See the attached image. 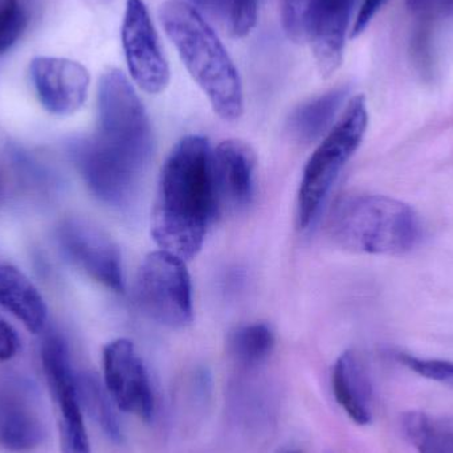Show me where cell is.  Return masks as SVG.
<instances>
[{
    "label": "cell",
    "mask_w": 453,
    "mask_h": 453,
    "mask_svg": "<svg viewBox=\"0 0 453 453\" xmlns=\"http://www.w3.org/2000/svg\"><path fill=\"white\" fill-rule=\"evenodd\" d=\"M386 3H388V0H364L361 7H359L356 21H354L353 31H351L350 36L358 37L359 35L364 34L365 29L370 26L372 19L382 10Z\"/></svg>",
    "instance_id": "cell-27"
},
{
    "label": "cell",
    "mask_w": 453,
    "mask_h": 453,
    "mask_svg": "<svg viewBox=\"0 0 453 453\" xmlns=\"http://www.w3.org/2000/svg\"><path fill=\"white\" fill-rule=\"evenodd\" d=\"M369 127V111L365 96L348 101L340 119L326 133L309 158L297 196V225L301 229L313 222L327 194L351 157L364 141Z\"/></svg>",
    "instance_id": "cell-4"
},
{
    "label": "cell",
    "mask_w": 453,
    "mask_h": 453,
    "mask_svg": "<svg viewBox=\"0 0 453 453\" xmlns=\"http://www.w3.org/2000/svg\"><path fill=\"white\" fill-rule=\"evenodd\" d=\"M196 4L201 5V7L209 8L210 0H193Z\"/></svg>",
    "instance_id": "cell-29"
},
{
    "label": "cell",
    "mask_w": 453,
    "mask_h": 453,
    "mask_svg": "<svg viewBox=\"0 0 453 453\" xmlns=\"http://www.w3.org/2000/svg\"><path fill=\"white\" fill-rule=\"evenodd\" d=\"M256 156L244 141L226 140L211 151L217 209L242 211L255 196Z\"/></svg>",
    "instance_id": "cell-13"
},
{
    "label": "cell",
    "mask_w": 453,
    "mask_h": 453,
    "mask_svg": "<svg viewBox=\"0 0 453 453\" xmlns=\"http://www.w3.org/2000/svg\"><path fill=\"white\" fill-rule=\"evenodd\" d=\"M289 453H298V452H289Z\"/></svg>",
    "instance_id": "cell-31"
},
{
    "label": "cell",
    "mask_w": 453,
    "mask_h": 453,
    "mask_svg": "<svg viewBox=\"0 0 453 453\" xmlns=\"http://www.w3.org/2000/svg\"><path fill=\"white\" fill-rule=\"evenodd\" d=\"M0 306L34 334H39L47 325L44 298L20 269L7 263H0Z\"/></svg>",
    "instance_id": "cell-17"
},
{
    "label": "cell",
    "mask_w": 453,
    "mask_h": 453,
    "mask_svg": "<svg viewBox=\"0 0 453 453\" xmlns=\"http://www.w3.org/2000/svg\"><path fill=\"white\" fill-rule=\"evenodd\" d=\"M19 349L20 340L18 333L0 317V361H10L18 354Z\"/></svg>",
    "instance_id": "cell-28"
},
{
    "label": "cell",
    "mask_w": 453,
    "mask_h": 453,
    "mask_svg": "<svg viewBox=\"0 0 453 453\" xmlns=\"http://www.w3.org/2000/svg\"><path fill=\"white\" fill-rule=\"evenodd\" d=\"M15 391L0 388V449L28 453L42 446L44 427L24 396Z\"/></svg>",
    "instance_id": "cell-16"
},
{
    "label": "cell",
    "mask_w": 453,
    "mask_h": 453,
    "mask_svg": "<svg viewBox=\"0 0 453 453\" xmlns=\"http://www.w3.org/2000/svg\"><path fill=\"white\" fill-rule=\"evenodd\" d=\"M121 34L127 68L135 84L150 95L164 92L170 82L169 64L143 0H127Z\"/></svg>",
    "instance_id": "cell-9"
},
{
    "label": "cell",
    "mask_w": 453,
    "mask_h": 453,
    "mask_svg": "<svg viewBox=\"0 0 453 453\" xmlns=\"http://www.w3.org/2000/svg\"><path fill=\"white\" fill-rule=\"evenodd\" d=\"M348 95L349 88H335L298 106L290 116V132L303 142H313L324 137L334 125L333 121Z\"/></svg>",
    "instance_id": "cell-18"
},
{
    "label": "cell",
    "mask_w": 453,
    "mask_h": 453,
    "mask_svg": "<svg viewBox=\"0 0 453 453\" xmlns=\"http://www.w3.org/2000/svg\"><path fill=\"white\" fill-rule=\"evenodd\" d=\"M77 390L81 406L114 443H122L121 426L108 394L97 378L90 374L77 375Z\"/></svg>",
    "instance_id": "cell-20"
},
{
    "label": "cell",
    "mask_w": 453,
    "mask_h": 453,
    "mask_svg": "<svg viewBox=\"0 0 453 453\" xmlns=\"http://www.w3.org/2000/svg\"><path fill=\"white\" fill-rule=\"evenodd\" d=\"M137 301L149 319L170 329L193 324V285L185 260L159 250L149 253L137 273Z\"/></svg>",
    "instance_id": "cell-6"
},
{
    "label": "cell",
    "mask_w": 453,
    "mask_h": 453,
    "mask_svg": "<svg viewBox=\"0 0 453 453\" xmlns=\"http://www.w3.org/2000/svg\"><path fill=\"white\" fill-rule=\"evenodd\" d=\"M162 26L183 64L206 93L215 113L236 121L244 111L242 80L234 61L198 10L183 0H169L159 10Z\"/></svg>",
    "instance_id": "cell-2"
},
{
    "label": "cell",
    "mask_w": 453,
    "mask_h": 453,
    "mask_svg": "<svg viewBox=\"0 0 453 453\" xmlns=\"http://www.w3.org/2000/svg\"><path fill=\"white\" fill-rule=\"evenodd\" d=\"M402 428L419 453H453V422L449 420L409 411L402 418Z\"/></svg>",
    "instance_id": "cell-19"
},
{
    "label": "cell",
    "mask_w": 453,
    "mask_h": 453,
    "mask_svg": "<svg viewBox=\"0 0 453 453\" xmlns=\"http://www.w3.org/2000/svg\"><path fill=\"white\" fill-rule=\"evenodd\" d=\"M71 153L74 166L96 198L111 206L129 203L142 170L111 150L96 135L76 141Z\"/></svg>",
    "instance_id": "cell-8"
},
{
    "label": "cell",
    "mask_w": 453,
    "mask_h": 453,
    "mask_svg": "<svg viewBox=\"0 0 453 453\" xmlns=\"http://www.w3.org/2000/svg\"><path fill=\"white\" fill-rule=\"evenodd\" d=\"M327 231L338 247L362 255H404L423 239L422 220L411 206L375 194L341 198L330 212Z\"/></svg>",
    "instance_id": "cell-3"
},
{
    "label": "cell",
    "mask_w": 453,
    "mask_h": 453,
    "mask_svg": "<svg viewBox=\"0 0 453 453\" xmlns=\"http://www.w3.org/2000/svg\"><path fill=\"white\" fill-rule=\"evenodd\" d=\"M407 7L420 16H453V0H407Z\"/></svg>",
    "instance_id": "cell-26"
},
{
    "label": "cell",
    "mask_w": 453,
    "mask_h": 453,
    "mask_svg": "<svg viewBox=\"0 0 453 453\" xmlns=\"http://www.w3.org/2000/svg\"><path fill=\"white\" fill-rule=\"evenodd\" d=\"M42 362L48 386L58 404L61 453H90L77 390V375L72 367L68 345L61 335L50 334L45 338Z\"/></svg>",
    "instance_id": "cell-7"
},
{
    "label": "cell",
    "mask_w": 453,
    "mask_h": 453,
    "mask_svg": "<svg viewBox=\"0 0 453 453\" xmlns=\"http://www.w3.org/2000/svg\"><path fill=\"white\" fill-rule=\"evenodd\" d=\"M217 211L211 149L206 138L188 135L175 145L162 167L151 234L161 250L190 260L203 247Z\"/></svg>",
    "instance_id": "cell-1"
},
{
    "label": "cell",
    "mask_w": 453,
    "mask_h": 453,
    "mask_svg": "<svg viewBox=\"0 0 453 453\" xmlns=\"http://www.w3.org/2000/svg\"><path fill=\"white\" fill-rule=\"evenodd\" d=\"M357 0H311L306 40L311 42L319 73L330 77L340 69L346 35Z\"/></svg>",
    "instance_id": "cell-14"
},
{
    "label": "cell",
    "mask_w": 453,
    "mask_h": 453,
    "mask_svg": "<svg viewBox=\"0 0 453 453\" xmlns=\"http://www.w3.org/2000/svg\"><path fill=\"white\" fill-rule=\"evenodd\" d=\"M27 21L28 16L21 0H0V55L18 42Z\"/></svg>",
    "instance_id": "cell-23"
},
{
    "label": "cell",
    "mask_w": 453,
    "mask_h": 453,
    "mask_svg": "<svg viewBox=\"0 0 453 453\" xmlns=\"http://www.w3.org/2000/svg\"><path fill=\"white\" fill-rule=\"evenodd\" d=\"M209 8L217 11L228 23L232 36H248L257 24L258 0H210Z\"/></svg>",
    "instance_id": "cell-22"
},
{
    "label": "cell",
    "mask_w": 453,
    "mask_h": 453,
    "mask_svg": "<svg viewBox=\"0 0 453 453\" xmlns=\"http://www.w3.org/2000/svg\"><path fill=\"white\" fill-rule=\"evenodd\" d=\"M0 190H2V180H0Z\"/></svg>",
    "instance_id": "cell-30"
},
{
    "label": "cell",
    "mask_w": 453,
    "mask_h": 453,
    "mask_svg": "<svg viewBox=\"0 0 453 453\" xmlns=\"http://www.w3.org/2000/svg\"><path fill=\"white\" fill-rule=\"evenodd\" d=\"M103 361L106 391L117 407L150 420L154 414L153 388L132 341H111L104 349Z\"/></svg>",
    "instance_id": "cell-11"
},
{
    "label": "cell",
    "mask_w": 453,
    "mask_h": 453,
    "mask_svg": "<svg viewBox=\"0 0 453 453\" xmlns=\"http://www.w3.org/2000/svg\"><path fill=\"white\" fill-rule=\"evenodd\" d=\"M29 72L37 97L50 114L71 116L87 101L89 72L77 61L42 56L32 60Z\"/></svg>",
    "instance_id": "cell-12"
},
{
    "label": "cell",
    "mask_w": 453,
    "mask_h": 453,
    "mask_svg": "<svg viewBox=\"0 0 453 453\" xmlns=\"http://www.w3.org/2000/svg\"><path fill=\"white\" fill-rule=\"evenodd\" d=\"M335 401L357 425L372 420V386L366 367L354 351H345L333 367Z\"/></svg>",
    "instance_id": "cell-15"
},
{
    "label": "cell",
    "mask_w": 453,
    "mask_h": 453,
    "mask_svg": "<svg viewBox=\"0 0 453 453\" xmlns=\"http://www.w3.org/2000/svg\"><path fill=\"white\" fill-rule=\"evenodd\" d=\"M58 239L63 252L74 265L108 289L124 292L121 253L100 226L73 218L58 226Z\"/></svg>",
    "instance_id": "cell-10"
},
{
    "label": "cell",
    "mask_w": 453,
    "mask_h": 453,
    "mask_svg": "<svg viewBox=\"0 0 453 453\" xmlns=\"http://www.w3.org/2000/svg\"><path fill=\"white\" fill-rule=\"evenodd\" d=\"M98 140L145 170L153 156V132L143 104L119 69H109L98 84Z\"/></svg>",
    "instance_id": "cell-5"
},
{
    "label": "cell",
    "mask_w": 453,
    "mask_h": 453,
    "mask_svg": "<svg viewBox=\"0 0 453 453\" xmlns=\"http://www.w3.org/2000/svg\"><path fill=\"white\" fill-rule=\"evenodd\" d=\"M398 359L420 377L453 388V362L446 359L419 358L410 354H399Z\"/></svg>",
    "instance_id": "cell-24"
},
{
    "label": "cell",
    "mask_w": 453,
    "mask_h": 453,
    "mask_svg": "<svg viewBox=\"0 0 453 453\" xmlns=\"http://www.w3.org/2000/svg\"><path fill=\"white\" fill-rule=\"evenodd\" d=\"M273 330L268 324L255 322L237 327L229 335V351L245 366H256L271 356L274 348Z\"/></svg>",
    "instance_id": "cell-21"
},
{
    "label": "cell",
    "mask_w": 453,
    "mask_h": 453,
    "mask_svg": "<svg viewBox=\"0 0 453 453\" xmlns=\"http://www.w3.org/2000/svg\"><path fill=\"white\" fill-rule=\"evenodd\" d=\"M309 5L311 0H281L282 26L295 42L306 40Z\"/></svg>",
    "instance_id": "cell-25"
}]
</instances>
